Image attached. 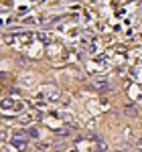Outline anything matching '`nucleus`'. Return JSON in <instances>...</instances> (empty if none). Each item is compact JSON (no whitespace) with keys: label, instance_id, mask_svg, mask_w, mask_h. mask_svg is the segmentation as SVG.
I'll return each instance as SVG.
<instances>
[{"label":"nucleus","instance_id":"nucleus-1","mask_svg":"<svg viewBox=\"0 0 142 152\" xmlns=\"http://www.w3.org/2000/svg\"><path fill=\"white\" fill-rule=\"evenodd\" d=\"M0 107L2 110H14V112H23L24 104L20 99H12V97H4V99H0Z\"/></svg>","mask_w":142,"mask_h":152},{"label":"nucleus","instance_id":"nucleus-2","mask_svg":"<svg viewBox=\"0 0 142 152\" xmlns=\"http://www.w3.org/2000/svg\"><path fill=\"white\" fill-rule=\"evenodd\" d=\"M10 142H12L14 148L24 150V148H26V142H29V134H26V132H14L12 138H10Z\"/></svg>","mask_w":142,"mask_h":152},{"label":"nucleus","instance_id":"nucleus-3","mask_svg":"<svg viewBox=\"0 0 142 152\" xmlns=\"http://www.w3.org/2000/svg\"><path fill=\"white\" fill-rule=\"evenodd\" d=\"M94 85L97 87V89H110V83H108V79L106 77H97V79H94Z\"/></svg>","mask_w":142,"mask_h":152},{"label":"nucleus","instance_id":"nucleus-4","mask_svg":"<svg viewBox=\"0 0 142 152\" xmlns=\"http://www.w3.org/2000/svg\"><path fill=\"white\" fill-rule=\"evenodd\" d=\"M45 94H47V97H49V99H59V91H57L55 87H53V89H47Z\"/></svg>","mask_w":142,"mask_h":152},{"label":"nucleus","instance_id":"nucleus-5","mask_svg":"<svg viewBox=\"0 0 142 152\" xmlns=\"http://www.w3.org/2000/svg\"><path fill=\"white\" fill-rule=\"evenodd\" d=\"M57 134H59V136H69L71 128H61V130H57Z\"/></svg>","mask_w":142,"mask_h":152},{"label":"nucleus","instance_id":"nucleus-6","mask_svg":"<svg viewBox=\"0 0 142 152\" xmlns=\"http://www.w3.org/2000/svg\"><path fill=\"white\" fill-rule=\"evenodd\" d=\"M26 134H29L31 138H37V136H39V132H37V128H29V132H26Z\"/></svg>","mask_w":142,"mask_h":152},{"label":"nucleus","instance_id":"nucleus-7","mask_svg":"<svg viewBox=\"0 0 142 152\" xmlns=\"http://www.w3.org/2000/svg\"><path fill=\"white\" fill-rule=\"evenodd\" d=\"M106 148H108V146H106V142H102V140H100V144H97V152H106Z\"/></svg>","mask_w":142,"mask_h":152},{"label":"nucleus","instance_id":"nucleus-8","mask_svg":"<svg viewBox=\"0 0 142 152\" xmlns=\"http://www.w3.org/2000/svg\"><path fill=\"white\" fill-rule=\"evenodd\" d=\"M126 114H128V116H136V110H134V107H128Z\"/></svg>","mask_w":142,"mask_h":152}]
</instances>
